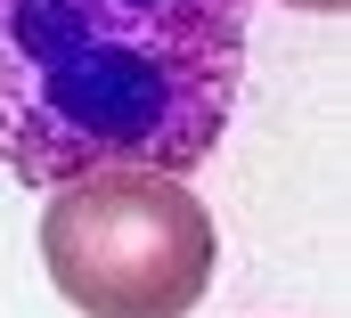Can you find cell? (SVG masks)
<instances>
[{"label": "cell", "instance_id": "cell-2", "mask_svg": "<svg viewBox=\"0 0 351 318\" xmlns=\"http://www.w3.org/2000/svg\"><path fill=\"white\" fill-rule=\"evenodd\" d=\"M41 269L82 318H188L213 286V212L164 171L49 188Z\"/></svg>", "mask_w": 351, "mask_h": 318}, {"label": "cell", "instance_id": "cell-3", "mask_svg": "<svg viewBox=\"0 0 351 318\" xmlns=\"http://www.w3.org/2000/svg\"><path fill=\"white\" fill-rule=\"evenodd\" d=\"M286 8H319V16H335V8H343V0H286Z\"/></svg>", "mask_w": 351, "mask_h": 318}, {"label": "cell", "instance_id": "cell-1", "mask_svg": "<svg viewBox=\"0 0 351 318\" xmlns=\"http://www.w3.org/2000/svg\"><path fill=\"white\" fill-rule=\"evenodd\" d=\"M254 0H0V163L25 188L188 180L245 90Z\"/></svg>", "mask_w": 351, "mask_h": 318}]
</instances>
